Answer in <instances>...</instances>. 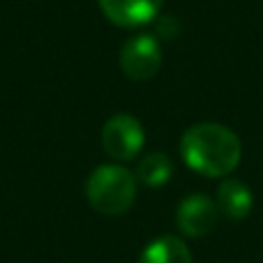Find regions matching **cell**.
Listing matches in <instances>:
<instances>
[{
  "label": "cell",
  "instance_id": "obj_2",
  "mask_svg": "<svg viewBox=\"0 0 263 263\" xmlns=\"http://www.w3.org/2000/svg\"><path fill=\"white\" fill-rule=\"evenodd\" d=\"M136 176L120 164H102L86 182L88 203L102 215H123L136 201Z\"/></svg>",
  "mask_w": 263,
  "mask_h": 263
},
{
  "label": "cell",
  "instance_id": "obj_1",
  "mask_svg": "<svg viewBox=\"0 0 263 263\" xmlns=\"http://www.w3.org/2000/svg\"><path fill=\"white\" fill-rule=\"evenodd\" d=\"M180 153L192 171L208 178L229 176L240 164V139L219 123L192 125L180 139Z\"/></svg>",
  "mask_w": 263,
  "mask_h": 263
},
{
  "label": "cell",
  "instance_id": "obj_6",
  "mask_svg": "<svg viewBox=\"0 0 263 263\" xmlns=\"http://www.w3.org/2000/svg\"><path fill=\"white\" fill-rule=\"evenodd\" d=\"M164 0H100V7L111 23L120 28L145 26L157 18Z\"/></svg>",
  "mask_w": 263,
  "mask_h": 263
},
{
  "label": "cell",
  "instance_id": "obj_8",
  "mask_svg": "<svg viewBox=\"0 0 263 263\" xmlns=\"http://www.w3.org/2000/svg\"><path fill=\"white\" fill-rule=\"evenodd\" d=\"M139 263H192V252L180 238L159 236L141 252Z\"/></svg>",
  "mask_w": 263,
  "mask_h": 263
},
{
  "label": "cell",
  "instance_id": "obj_9",
  "mask_svg": "<svg viewBox=\"0 0 263 263\" xmlns=\"http://www.w3.org/2000/svg\"><path fill=\"white\" fill-rule=\"evenodd\" d=\"M173 176V162L164 153H150L136 166V180L145 187H157L166 185Z\"/></svg>",
  "mask_w": 263,
  "mask_h": 263
},
{
  "label": "cell",
  "instance_id": "obj_4",
  "mask_svg": "<svg viewBox=\"0 0 263 263\" xmlns=\"http://www.w3.org/2000/svg\"><path fill=\"white\" fill-rule=\"evenodd\" d=\"M143 127L129 114H118L114 118H109L104 129H102V145H104L106 155H111L118 162L134 159L143 148Z\"/></svg>",
  "mask_w": 263,
  "mask_h": 263
},
{
  "label": "cell",
  "instance_id": "obj_10",
  "mask_svg": "<svg viewBox=\"0 0 263 263\" xmlns=\"http://www.w3.org/2000/svg\"><path fill=\"white\" fill-rule=\"evenodd\" d=\"M178 32H180V26H178V21L173 16L159 18V23H157V35L159 37H164V40H173Z\"/></svg>",
  "mask_w": 263,
  "mask_h": 263
},
{
  "label": "cell",
  "instance_id": "obj_5",
  "mask_svg": "<svg viewBox=\"0 0 263 263\" xmlns=\"http://www.w3.org/2000/svg\"><path fill=\"white\" fill-rule=\"evenodd\" d=\"M217 219H219L217 203L203 194H192L187 199H182L176 210L178 229L190 238H201L205 233H210L217 227Z\"/></svg>",
  "mask_w": 263,
  "mask_h": 263
},
{
  "label": "cell",
  "instance_id": "obj_3",
  "mask_svg": "<svg viewBox=\"0 0 263 263\" xmlns=\"http://www.w3.org/2000/svg\"><path fill=\"white\" fill-rule=\"evenodd\" d=\"M162 67V44L155 35H136L120 49V69L132 81H148Z\"/></svg>",
  "mask_w": 263,
  "mask_h": 263
},
{
  "label": "cell",
  "instance_id": "obj_7",
  "mask_svg": "<svg viewBox=\"0 0 263 263\" xmlns=\"http://www.w3.org/2000/svg\"><path fill=\"white\" fill-rule=\"evenodd\" d=\"M252 205H254V196L252 190L245 185L242 180L236 178H229L219 185L217 190V208L224 217H229L231 222H240L247 215L252 213Z\"/></svg>",
  "mask_w": 263,
  "mask_h": 263
}]
</instances>
